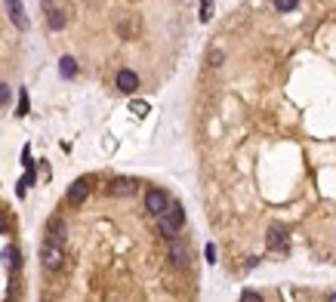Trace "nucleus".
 Returning a JSON list of instances; mask_svg holds the SVG:
<instances>
[{"mask_svg":"<svg viewBox=\"0 0 336 302\" xmlns=\"http://www.w3.org/2000/svg\"><path fill=\"white\" fill-rule=\"evenodd\" d=\"M157 219H161V232L173 241V238H176V232H179L182 222H185V210H182L179 204H170V207L164 210V216H157Z\"/></svg>","mask_w":336,"mask_h":302,"instance_id":"1","label":"nucleus"},{"mask_svg":"<svg viewBox=\"0 0 336 302\" xmlns=\"http://www.w3.org/2000/svg\"><path fill=\"white\" fill-rule=\"evenodd\" d=\"M40 259H43V269H49V272L62 269V247L43 241V247H40Z\"/></svg>","mask_w":336,"mask_h":302,"instance_id":"2","label":"nucleus"},{"mask_svg":"<svg viewBox=\"0 0 336 302\" xmlns=\"http://www.w3.org/2000/svg\"><path fill=\"white\" fill-rule=\"evenodd\" d=\"M145 207L154 213V216H164V210L170 207V198H167L161 188H151V191L145 194Z\"/></svg>","mask_w":336,"mask_h":302,"instance_id":"3","label":"nucleus"},{"mask_svg":"<svg viewBox=\"0 0 336 302\" xmlns=\"http://www.w3.org/2000/svg\"><path fill=\"white\" fill-rule=\"evenodd\" d=\"M65 222L59 219V216H52L49 222H46V244H56V247H62L65 244Z\"/></svg>","mask_w":336,"mask_h":302,"instance_id":"4","label":"nucleus"},{"mask_svg":"<svg viewBox=\"0 0 336 302\" xmlns=\"http://www.w3.org/2000/svg\"><path fill=\"white\" fill-rule=\"evenodd\" d=\"M136 86H139V77H136V71H117V90L120 93H136Z\"/></svg>","mask_w":336,"mask_h":302,"instance_id":"5","label":"nucleus"},{"mask_svg":"<svg viewBox=\"0 0 336 302\" xmlns=\"http://www.w3.org/2000/svg\"><path fill=\"white\" fill-rule=\"evenodd\" d=\"M86 194H90V182H86V179H77L71 188H68V204H83Z\"/></svg>","mask_w":336,"mask_h":302,"instance_id":"6","label":"nucleus"},{"mask_svg":"<svg viewBox=\"0 0 336 302\" xmlns=\"http://www.w3.org/2000/svg\"><path fill=\"white\" fill-rule=\"evenodd\" d=\"M269 250H287V235L281 232L278 225H272V232H269Z\"/></svg>","mask_w":336,"mask_h":302,"instance_id":"7","label":"nucleus"},{"mask_svg":"<svg viewBox=\"0 0 336 302\" xmlns=\"http://www.w3.org/2000/svg\"><path fill=\"white\" fill-rule=\"evenodd\" d=\"M170 256H173V262H176V265H185V262H188V250H185V244L173 238V244H170Z\"/></svg>","mask_w":336,"mask_h":302,"instance_id":"8","label":"nucleus"},{"mask_svg":"<svg viewBox=\"0 0 336 302\" xmlns=\"http://www.w3.org/2000/svg\"><path fill=\"white\" fill-rule=\"evenodd\" d=\"M136 191V182L133 179H114L111 182V194H117V198H123V194H133Z\"/></svg>","mask_w":336,"mask_h":302,"instance_id":"9","label":"nucleus"},{"mask_svg":"<svg viewBox=\"0 0 336 302\" xmlns=\"http://www.w3.org/2000/svg\"><path fill=\"white\" fill-rule=\"evenodd\" d=\"M6 9H9V19L25 31V28H28V19H25V12H22L25 6H22V3H6Z\"/></svg>","mask_w":336,"mask_h":302,"instance_id":"10","label":"nucleus"},{"mask_svg":"<svg viewBox=\"0 0 336 302\" xmlns=\"http://www.w3.org/2000/svg\"><path fill=\"white\" fill-rule=\"evenodd\" d=\"M46 19H49V28H56V31H59V28L65 25V12H62L59 6H49V15H46Z\"/></svg>","mask_w":336,"mask_h":302,"instance_id":"11","label":"nucleus"},{"mask_svg":"<svg viewBox=\"0 0 336 302\" xmlns=\"http://www.w3.org/2000/svg\"><path fill=\"white\" fill-rule=\"evenodd\" d=\"M3 262H6V269H19V250H15V247H6L3 250Z\"/></svg>","mask_w":336,"mask_h":302,"instance_id":"12","label":"nucleus"},{"mask_svg":"<svg viewBox=\"0 0 336 302\" xmlns=\"http://www.w3.org/2000/svg\"><path fill=\"white\" fill-rule=\"evenodd\" d=\"M59 71H62V77H74V74H77V62H74L71 56H65L62 65H59Z\"/></svg>","mask_w":336,"mask_h":302,"instance_id":"13","label":"nucleus"},{"mask_svg":"<svg viewBox=\"0 0 336 302\" xmlns=\"http://www.w3.org/2000/svg\"><path fill=\"white\" fill-rule=\"evenodd\" d=\"M299 6V0H275V9L278 12H290V9H296Z\"/></svg>","mask_w":336,"mask_h":302,"instance_id":"14","label":"nucleus"},{"mask_svg":"<svg viewBox=\"0 0 336 302\" xmlns=\"http://www.w3.org/2000/svg\"><path fill=\"white\" fill-rule=\"evenodd\" d=\"M241 302H262V296H259L256 290H244V293H241Z\"/></svg>","mask_w":336,"mask_h":302,"instance_id":"15","label":"nucleus"},{"mask_svg":"<svg viewBox=\"0 0 336 302\" xmlns=\"http://www.w3.org/2000/svg\"><path fill=\"white\" fill-rule=\"evenodd\" d=\"M207 59H210V65H213V68H219L222 65V49H210Z\"/></svg>","mask_w":336,"mask_h":302,"instance_id":"16","label":"nucleus"},{"mask_svg":"<svg viewBox=\"0 0 336 302\" xmlns=\"http://www.w3.org/2000/svg\"><path fill=\"white\" fill-rule=\"evenodd\" d=\"M204 256H207V262H216V247L207 244V247H204Z\"/></svg>","mask_w":336,"mask_h":302,"instance_id":"17","label":"nucleus"},{"mask_svg":"<svg viewBox=\"0 0 336 302\" xmlns=\"http://www.w3.org/2000/svg\"><path fill=\"white\" fill-rule=\"evenodd\" d=\"M19 114H28V93L22 90V96H19Z\"/></svg>","mask_w":336,"mask_h":302,"instance_id":"18","label":"nucleus"},{"mask_svg":"<svg viewBox=\"0 0 336 302\" xmlns=\"http://www.w3.org/2000/svg\"><path fill=\"white\" fill-rule=\"evenodd\" d=\"M210 15H213V3H201V19L207 22Z\"/></svg>","mask_w":336,"mask_h":302,"instance_id":"19","label":"nucleus"},{"mask_svg":"<svg viewBox=\"0 0 336 302\" xmlns=\"http://www.w3.org/2000/svg\"><path fill=\"white\" fill-rule=\"evenodd\" d=\"M6 102H9V86L0 83V105H6Z\"/></svg>","mask_w":336,"mask_h":302,"instance_id":"20","label":"nucleus"},{"mask_svg":"<svg viewBox=\"0 0 336 302\" xmlns=\"http://www.w3.org/2000/svg\"><path fill=\"white\" fill-rule=\"evenodd\" d=\"M133 111H136V114H145V111H148V105H145V102H136V105H133Z\"/></svg>","mask_w":336,"mask_h":302,"instance_id":"21","label":"nucleus"},{"mask_svg":"<svg viewBox=\"0 0 336 302\" xmlns=\"http://www.w3.org/2000/svg\"><path fill=\"white\" fill-rule=\"evenodd\" d=\"M0 232H6V219H3V213H0Z\"/></svg>","mask_w":336,"mask_h":302,"instance_id":"22","label":"nucleus"},{"mask_svg":"<svg viewBox=\"0 0 336 302\" xmlns=\"http://www.w3.org/2000/svg\"><path fill=\"white\" fill-rule=\"evenodd\" d=\"M330 302H336V293H333V296H330Z\"/></svg>","mask_w":336,"mask_h":302,"instance_id":"23","label":"nucleus"}]
</instances>
